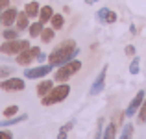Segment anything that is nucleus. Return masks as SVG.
I'll list each match as a JSON object with an SVG mask.
<instances>
[{"label":"nucleus","mask_w":146,"mask_h":139,"mask_svg":"<svg viewBox=\"0 0 146 139\" xmlns=\"http://www.w3.org/2000/svg\"><path fill=\"white\" fill-rule=\"evenodd\" d=\"M109 7H100L98 9V13H96V19L100 22H106V19H107V15H109Z\"/></svg>","instance_id":"a878e982"},{"label":"nucleus","mask_w":146,"mask_h":139,"mask_svg":"<svg viewBox=\"0 0 146 139\" xmlns=\"http://www.w3.org/2000/svg\"><path fill=\"white\" fill-rule=\"evenodd\" d=\"M106 76H107V65L100 71V74L96 76V78H94L93 86H91V91H89L91 96H96V95H100V93L104 91V86H106Z\"/></svg>","instance_id":"1a4fd4ad"},{"label":"nucleus","mask_w":146,"mask_h":139,"mask_svg":"<svg viewBox=\"0 0 146 139\" xmlns=\"http://www.w3.org/2000/svg\"><path fill=\"white\" fill-rule=\"evenodd\" d=\"M0 89L7 91V93H15V91H24L26 89V82L22 78H17V76H9V78L2 80L0 82Z\"/></svg>","instance_id":"39448f33"},{"label":"nucleus","mask_w":146,"mask_h":139,"mask_svg":"<svg viewBox=\"0 0 146 139\" xmlns=\"http://www.w3.org/2000/svg\"><path fill=\"white\" fill-rule=\"evenodd\" d=\"M144 98H146V93L144 91H139L135 96H133V100L128 104V108H126V117H135V113L139 111V108L143 106V102H144Z\"/></svg>","instance_id":"6e6552de"},{"label":"nucleus","mask_w":146,"mask_h":139,"mask_svg":"<svg viewBox=\"0 0 146 139\" xmlns=\"http://www.w3.org/2000/svg\"><path fill=\"white\" fill-rule=\"evenodd\" d=\"M54 35H56V30H54L52 28V26H50V28H46V26H44V28H43V32H41V41H43V43L44 45H46V43H50V41H52L54 39Z\"/></svg>","instance_id":"6ab92c4d"},{"label":"nucleus","mask_w":146,"mask_h":139,"mask_svg":"<svg viewBox=\"0 0 146 139\" xmlns=\"http://www.w3.org/2000/svg\"><path fill=\"white\" fill-rule=\"evenodd\" d=\"M129 32H131V33H137V28H135V24H131V26H129Z\"/></svg>","instance_id":"f704fd0d"},{"label":"nucleus","mask_w":146,"mask_h":139,"mask_svg":"<svg viewBox=\"0 0 146 139\" xmlns=\"http://www.w3.org/2000/svg\"><path fill=\"white\" fill-rule=\"evenodd\" d=\"M50 26H52L54 30H61L65 26V17L61 13H54V17H52V21H50Z\"/></svg>","instance_id":"a211bd4d"},{"label":"nucleus","mask_w":146,"mask_h":139,"mask_svg":"<svg viewBox=\"0 0 146 139\" xmlns=\"http://www.w3.org/2000/svg\"><path fill=\"white\" fill-rule=\"evenodd\" d=\"M124 52H126V56H135V46H133V45H128L124 48Z\"/></svg>","instance_id":"7c9ffc66"},{"label":"nucleus","mask_w":146,"mask_h":139,"mask_svg":"<svg viewBox=\"0 0 146 139\" xmlns=\"http://www.w3.org/2000/svg\"><path fill=\"white\" fill-rule=\"evenodd\" d=\"M102 139H117V124H115L113 121L106 126V130H104V134H102Z\"/></svg>","instance_id":"f3484780"},{"label":"nucleus","mask_w":146,"mask_h":139,"mask_svg":"<svg viewBox=\"0 0 146 139\" xmlns=\"http://www.w3.org/2000/svg\"><path fill=\"white\" fill-rule=\"evenodd\" d=\"M6 7H9V0H0V9H6Z\"/></svg>","instance_id":"473e14b6"},{"label":"nucleus","mask_w":146,"mask_h":139,"mask_svg":"<svg viewBox=\"0 0 146 139\" xmlns=\"http://www.w3.org/2000/svg\"><path fill=\"white\" fill-rule=\"evenodd\" d=\"M113 22H117V13H115V11H109V15H107V19H106V24H113Z\"/></svg>","instance_id":"c85d7f7f"},{"label":"nucleus","mask_w":146,"mask_h":139,"mask_svg":"<svg viewBox=\"0 0 146 139\" xmlns=\"http://www.w3.org/2000/svg\"><path fill=\"white\" fill-rule=\"evenodd\" d=\"M37 61H39V63H41V65H43V63H44V61H46V54H44V52H41V54H39V56H37Z\"/></svg>","instance_id":"2f4dec72"},{"label":"nucleus","mask_w":146,"mask_h":139,"mask_svg":"<svg viewBox=\"0 0 146 139\" xmlns=\"http://www.w3.org/2000/svg\"><path fill=\"white\" fill-rule=\"evenodd\" d=\"M102 134H104V119H98V126H96L94 139H102Z\"/></svg>","instance_id":"bb28decb"},{"label":"nucleus","mask_w":146,"mask_h":139,"mask_svg":"<svg viewBox=\"0 0 146 139\" xmlns=\"http://www.w3.org/2000/svg\"><path fill=\"white\" fill-rule=\"evenodd\" d=\"M15 24H17V30H19V32H22V30H28V28H30V17L24 13V11H21V13L17 15V21H15Z\"/></svg>","instance_id":"2eb2a0df"},{"label":"nucleus","mask_w":146,"mask_h":139,"mask_svg":"<svg viewBox=\"0 0 146 139\" xmlns=\"http://www.w3.org/2000/svg\"><path fill=\"white\" fill-rule=\"evenodd\" d=\"M52 87H54V80H48V78L41 80L39 86H37V95H39L41 98H43L44 95H48V93L52 91Z\"/></svg>","instance_id":"ddd939ff"},{"label":"nucleus","mask_w":146,"mask_h":139,"mask_svg":"<svg viewBox=\"0 0 146 139\" xmlns=\"http://www.w3.org/2000/svg\"><path fill=\"white\" fill-rule=\"evenodd\" d=\"M120 139H133V124L131 122H126V124L122 126Z\"/></svg>","instance_id":"412c9836"},{"label":"nucleus","mask_w":146,"mask_h":139,"mask_svg":"<svg viewBox=\"0 0 146 139\" xmlns=\"http://www.w3.org/2000/svg\"><path fill=\"white\" fill-rule=\"evenodd\" d=\"M74 126H76V119H70V121H68L67 124L61 126V132H68V130H72Z\"/></svg>","instance_id":"cd10ccee"},{"label":"nucleus","mask_w":146,"mask_h":139,"mask_svg":"<svg viewBox=\"0 0 146 139\" xmlns=\"http://www.w3.org/2000/svg\"><path fill=\"white\" fill-rule=\"evenodd\" d=\"M19 30L17 28H6V30H2V37L6 41H15V39H19Z\"/></svg>","instance_id":"aec40b11"},{"label":"nucleus","mask_w":146,"mask_h":139,"mask_svg":"<svg viewBox=\"0 0 146 139\" xmlns=\"http://www.w3.org/2000/svg\"><path fill=\"white\" fill-rule=\"evenodd\" d=\"M52 65L46 63V65H39V67H32V69H26L24 71V78L28 80H37V78H46V74H50V71H52Z\"/></svg>","instance_id":"0eeeda50"},{"label":"nucleus","mask_w":146,"mask_h":139,"mask_svg":"<svg viewBox=\"0 0 146 139\" xmlns=\"http://www.w3.org/2000/svg\"><path fill=\"white\" fill-rule=\"evenodd\" d=\"M98 0H85V4H96Z\"/></svg>","instance_id":"c9c22d12"},{"label":"nucleus","mask_w":146,"mask_h":139,"mask_svg":"<svg viewBox=\"0 0 146 139\" xmlns=\"http://www.w3.org/2000/svg\"><path fill=\"white\" fill-rule=\"evenodd\" d=\"M41 54L39 46H30V48L22 50L21 54H17V65H22V67H28L33 59H37V56Z\"/></svg>","instance_id":"423d86ee"},{"label":"nucleus","mask_w":146,"mask_h":139,"mask_svg":"<svg viewBox=\"0 0 146 139\" xmlns=\"http://www.w3.org/2000/svg\"><path fill=\"white\" fill-rule=\"evenodd\" d=\"M17 15H19V11H17V7H6V9L2 11V24L6 26V28H11V26L15 24V21H17Z\"/></svg>","instance_id":"9d476101"},{"label":"nucleus","mask_w":146,"mask_h":139,"mask_svg":"<svg viewBox=\"0 0 146 139\" xmlns=\"http://www.w3.org/2000/svg\"><path fill=\"white\" fill-rule=\"evenodd\" d=\"M139 63H141V59L137 56H133L131 63H129V74H139Z\"/></svg>","instance_id":"b1692460"},{"label":"nucleus","mask_w":146,"mask_h":139,"mask_svg":"<svg viewBox=\"0 0 146 139\" xmlns=\"http://www.w3.org/2000/svg\"><path fill=\"white\" fill-rule=\"evenodd\" d=\"M0 24H2V9H0Z\"/></svg>","instance_id":"e433bc0d"},{"label":"nucleus","mask_w":146,"mask_h":139,"mask_svg":"<svg viewBox=\"0 0 146 139\" xmlns=\"http://www.w3.org/2000/svg\"><path fill=\"white\" fill-rule=\"evenodd\" d=\"M137 115H139V117H137V121H139L141 124H143V122H146V98H144L143 106L139 108V111H137Z\"/></svg>","instance_id":"393cba45"},{"label":"nucleus","mask_w":146,"mask_h":139,"mask_svg":"<svg viewBox=\"0 0 146 139\" xmlns=\"http://www.w3.org/2000/svg\"><path fill=\"white\" fill-rule=\"evenodd\" d=\"M17 113H19V106H17V104H13V106H7L6 110L2 111V115H4L6 119H9V117H15Z\"/></svg>","instance_id":"4be33fe9"},{"label":"nucleus","mask_w":146,"mask_h":139,"mask_svg":"<svg viewBox=\"0 0 146 139\" xmlns=\"http://www.w3.org/2000/svg\"><path fill=\"white\" fill-rule=\"evenodd\" d=\"M78 54H80L78 43H76L74 39H65L48 54V63L52 65V67H61V65L76 59Z\"/></svg>","instance_id":"f257e3e1"},{"label":"nucleus","mask_w":146,"mask_h":139,"mask_svg":"<svg viewBox=\"0 0 146 139\" xmlns=\"http://www.w3.org/2000/svg\"><path fill=\"white\" fill-rule=\"evenodd\" d=\"M80 71H82V61L80 59H72V61H68V63L57 67L56 74H54V82L63 84V82H67L68 78H72L74 74H78Z\"/></svg>","instance_id":"7ed1b4c3"},{"label":"nucleus","mask_w":146,"mask_h":139,"mask_svg":"<svg viewBox=\"0 0 146 139\" xmlns=\"http://www.w3.org/2000/svg\"><path fill=\"white\" fill-rule=\"evenodd\" d=\"M39 9H41V6H39V2H35V0H32V2H28L24 6V13L28 15L30 19L39 17Z\"/></svg>","instance_id":"4468645a"},{"label":"nucleus","mask_w":146,"mask_h":139,"mask_svg":"<svg viewBox=\"0 0 146 139\" xmlns=\"http://www.w3.org/2000/svg\"><path fill=\"white\" fill-rule=\"evenodd\" d=\"M54 13H56V11H54V7H52V6H41V9H39V17H37V19H39L43 24H46V22L52 21Z\"/></svg>","instance_id":"f8f14e48"},{"label":"nucleus","mask_w":146,"mask_h":139,"mask_svg":"<svg viewBox=\"0 0 146 139\" xmlns=\"http://www.w3.org/2000/svg\"><path fill=\"white\" fill-rule=\"evenodd\" d=\"M0 139H13V134L7 130H0Z\"/></svg>","instance_id":"c756f323"},{"label":"nucleus","mask_w":146,"mask_h":139,"mask_svg":"<svg viewBox=\"0 0 146 139\" xmlns=\"http://www.w3.org/2000/svg\"><path fill=\"white\" fill-rule=\"evenodd\" d=\"M43 28H44V24L41 21H37V22H32L30 24V28H28V33H30V37H39L41 35V32H43Z\"/></svg>","instance_id":"dca6fc26"},{"label":"nucleus","mask_w":146,"mask_h":139,"mask_svg":"<svg viewBox=\"0 0 146 139\" xmlns=\"http://www.w3.org/2000/svg\"><path fill=\"white\" fill-rule=\"evenodd\" d=\"M68 93H70V86H68L67 82L59 84V86H54L52 91L41 98V104H43V106H54V104H59V102H63V100L68 96Z\"/></svg>","instance_id":"f03ea898"},{"label":"nucleus","mask_w":146,"mask_h":139,"mask_svg":"<svg viewBox=\"0 0 146 139\" xmlns=\"http://www.w3.org/2000/svg\"><path fill=\"white\" fill-rule=\"evenodd\" d=\"M56 139H67V132H61V130H59V134H57Z\"/></svg>","instance_id":"72a5a7b5"},{"label":"nucleus","mask_w":146,"mask_h":139,"mask_svg":"<svg viewBox=\"0 0 146 139\" xmlns=\"http://www.w3.org/2000/svg\"><path fill=\"white\" fill-rule=\"evenodd\" d=\"M30 48V41L26 39H15V41H6V43L0 45V54H6V56H17L22 50Z\"/></svg>","instance_id":"20e7f679"},{"label":"nucleus","mask_w":146,"mask_h":139,"mask_svg":"<svg viewBox=\"0 0 146 139\" xmlns=\"http://www.w3.org/2000/svg\"><path fill=\"white\" fill-rule=\"evenodd\" d=\"M24 121H28V115H26V113L15 115V117H9V119H4V121H0V128H7V126L19 124V122H24Z\"/></svg>","instance_id":"9b49d317"},{"label":"nucleus","mask_w":146,"mask_h":139,"mask_svg":"<svg viewBox=\"0 0 146 139\" xmlns=\"http://www.w3.org/2000/svg\"><path fill=\"white\" fill-rule=\"evenodd\" d=\"M13 74V67L9 65H0V80H6Z\"/></svg>","instance_id":"5701e85b"}]
</instances>
